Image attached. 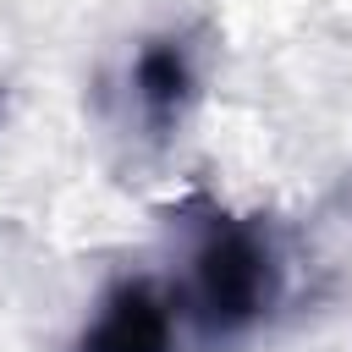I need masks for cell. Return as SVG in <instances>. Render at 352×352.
<instances>
[{"label": "cell", "instance_id": "6da1fadb", "mask_svg": "<svg viewBox=\"0 0 352 352\" xmlns=\"http://www.w3.org/2000/svg\"><path fill=\"white\" fill-rule=\"evenodd\" d=\"M280 302V253L258 220L209 209L192 242L187 314L204 346H231L253 336Z\"/></svg>", "mask_w": 352, "mask_h": 352}, {"label": "cell", "instance_id": "7a4b0ae2", "mask_svg": "<svg viewBox=\"0 0 352 352\" xmlns=\"http://www.w3.org/2000/svg\"><path fill=\"white\" fill-rule=\"evenodd\" d=\"M132 104H138V126L148 132V143H170L176 126L187 121L192 99H198V44L187 33H160L143 38V50L132 55Z\"/></svg>", "mask_w": 352, "mask_h": 352}, {"label": "cell", "instance_id": "3957f363", "mask_svg": "<svg viewBox=\"0 0 352 352\" xmlns=\"http://www.w3.org/2000/svg\"><path fill=\"white\" fill-rule=\"evenodd\" d=\"M77 352H176V319L165 292L143 275L116 280L94 324L77 336Z\"/></svg>", "mask_w": 352, "mask_h": 352}]
</instances>
